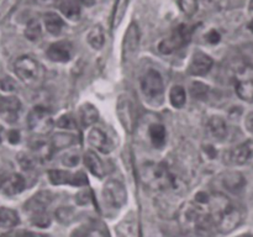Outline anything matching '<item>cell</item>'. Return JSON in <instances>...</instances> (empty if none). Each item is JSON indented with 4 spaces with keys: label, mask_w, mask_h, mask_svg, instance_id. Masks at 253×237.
<instances>
[{
    "label": "cell",
    "mask_w": 253,
    "mask_h": 237,
    "mask_svg": "<svg viewBox=\"0 0 253 237\" xmlns=\"http://www.w3.org/2000/svg\"><path fill=\"white\" fill-rule=\"evenodd\" d=\"M249 29H250V30H251V31L253 32V20H252V21H251V22H250V24H249Z\"/></svg>",
    "instance_id": "50"
},
{
    "label": "cell",
    "mask_w": 253,
    "mask_h": 237,
    "mask_svg": "<svg viewBox=\"0 0 253 237\" xmlns=\"http://www.w3.org/2000/svg\"><path fill=\"white\" fill-rule=\"evenodd\" d=\"M25 189V179L21 174H11L7 177L2 185V190L6 195H16L20 194Z\"/></svg>",
    "instance_id": "22"
},
{
    "label": "cell",
    "mask_w": 253,
    "mask_h": 237,
    "mask_svg": "<svg viewBox=\"0 0 253 237\" xmlns=\"http://www.w3.org/2000/svg\"><path fill=\"white\" fill-rule=\"evenodd\" d=\"M7 179V174L5 172H2V170H0V188H2V185H4L5 180Z\"/></svg>",
    "instance_id": "48"
},
{
    "label": "cell",
    "mask_w": 253,
    "mask_h": 237,
    "mask_svg": "<svg viewBox=\"0 0 253 237\" xmlns=\"http://www.w3.org/2000/svg\"><path fill=\"white\" fill-rule=\"evenodd\" d=\"M20 111H21V101L16 96L0 98V116L5 122H16L19 120Z\"/></svg>",
    "instance_id": "11"
},
{
    "label": "cell",
    "mask_w": 253,
    "mask_h": 237,
    "mask_svg": "<svg viewBox=\"0 0 253 237\" xmlns=\"http://www.w3.org/2000/svg\"><path fill=\"white\" fill-rule=\"evenodd\" d=\"M84 164L88 168L89 172L93 175H95L96 178H104L105 175V169H104V164L101 162L100 158L98 157L95 152L93 151H88V152L84 153Z\"/></svg>",
    "instance_id": "17"
},
{
    "label": "cell",
    "mask_w": 253,
    "mask_h": 237,
    "mask_svg": "<svg viewBox=\"0 0 253 237\" xmlns=\"http://www.w3.org/2000/svg\"><path fill=\"white\" fill-rule=\"evenodd\" d=\"M99 113L95 106L90 103H85L79 108V121L83 127H90L98 121Z\"/></svg>",
    "instance_id": "18"
},
{
    "label": "cell",
    "mask_w": 253,
    "mask_h": 237,
    "mask_svg": "<svg viewBox=\"0 0 253 237\" xmlns=\"http://www.w3.org/2000/svg\"><path fill=\"white\" fill-rule=\"evenodd\" d=\"M203 2L214 11H224L230 5V0H203Z\"/></svg>",
    "instance_id": "34"
},
{
    "label": "cell",
    "mask_w": 253,
    "mask_h": 237,
    "mask_svg": "<svg viewBox=\"0 0 253 237\" xmlns=\"http://www.w3.org/2000/svg\"><path fill=\"white\" fill-rule=\"evenodd\" d=\"M7 137H9L10 143H12V145H15V143H19V141H20V133H19V131L11 130V131H10V132H9V135H7Z\"/></svg>",
    "instance_id": "45"
},
{
    "label": "cell",
    "mask_w": 253,
    "mask_h": 237,
    "mask_svg": "<svg viewBox=\"0 0 253 237\" xmlns=\"http://www.w3.org/2000/svg\"><path fill=\"white\" fill-rule=\"evenodd\" d=\"M141 89L145 95L150 101L160 100L162 101L163 93H165V86H163V80L161 74L155 69H150L146 72L141 80Z\"/></svg>",
    "instance_id": "8"
},
{
    "label": "cell",
    "mask_w": 253,
    "mask_h": 237,
    "mask_svg": "<svg viewBox=\"0 0 253 237\" xmlns=\"http://www.w3.org/2000/svg\"><path fill=\"white\" fill-rule=\"evenodd\" d=\"M25 36L27 40L32 42H36L41 39L42 36V30L41 25L37 20H31L29 21V24L26 25V29H25Z\"/></svg>",
    "instance_id": "30"
},
{
    "label": "cell",
    "mask_w": 253,
    "mask_h": 237,
    "mask_svg": "<svg viewBox=\"0 0 253 237\" xmlns=\"http://www.w3.org/2000/svg\"><path fill=\"white\" fill-rule=\"evenodd\" d=\"M235 89L242 100L253 101V67L244 64L235 73Z\"/></svg>",
    "instance_id": "6"
},
{
    "label": "cell",
    "mask_w": 253,
    "mask_h": 237,
    "mask_svg": "<svg viewBox=\"0 0 253 237\" xmlns=\"http://www.w3.org/2000/svg\"><path fill=\"white\" fill-rule=\"evenodd\" d=\"M247 153V164H253V140L244 143Z\"/></svg>",
    "instance_id": "41"
},
{
    "label": "cell",
    "mask_w": 253,
    "mask_h": 237,
    "mask_svg": "<svg viewBox=\"0 0 253 237\" xmlns=\"http://www.w3.org/2000/svg\"><path fill=\"white\" fill-rule=\"evenodd\" d=\"M31 221L39 227H47L51 224V217L48 214H46V211L37 212V214L31 215Z\"/></svg>",
    "instance_id": "33"
},
{
    "label": "cell",
    "mask_w": 253,
    "mask_h": 237,
    "mask_svg": "<svg viewBox=\"0 0 253 237\" xmlns=\"http://www.w3.org/2000/svg\"><path fill=\"white\" fill-rule=\"evenodd\" d=\"M116 231L121 237H140V229L135 219H125L116 226Z\"/></svg>",
    "instance_id": "23"
},
{
    "label": "cell",
    "mask_w": 253,
    "mask_h": 237,
    "mask_svg": "<svg viewBox=\"0 0 253 237\" xmlns=\"http://www.w3.org/2000/svg\"><path fill=\"white\" fill-rule=\"evenodd\" d=\"M57 126L61 128H67V130H73L76 127V121L71 115H62L57 120Z\"/></svg>",
    "instance_id": "35"
},
{
    "label": "cell",
    "mask_w": 253,
    "mask_h": 237,
    "mask_svg": "<svg viewBox=\"0 0 253 237\" xmlns=\"http://www.w3.org/2000/svg\"><path fill=\"white\" fill-rule=\"evenodd\" d=\"M27 126L34 133L39 136H44L51 132L53 120L51 113L44 106H35L27 116Z\"/></svg>",
    "instance_id": "5"
},
{
    "label": "cell",
    "mask_w": 253,
    "mask_h": 237,
    "mask_svg": "<svg viewBox=\"0 0 253 237\" xmlns=\"http://www.w3.org/2000/svg\"><path fill=\"white\" fill-rule=\"evenodd\" d=\"M0 88H1V90L7 91V93H12V91L17 90V84L12 78L5 77V78L0 79Z\"/></svg>",
    "instance_id": "36"
},
{
    "label": "cell",
    "mask_w": 253,
    "mask_h": 237,
    "mask_svg": "<svg viewBox=\"0 0 253 237\" xmlns=\"http://www.w3.org/2000/svg\"><path fill=\"white\" fill-rule=\"evenodd\" d=\"M208 90H209V88H208L207 85H204V84H202V89H198L197 86H195L194 89H193V95L197 96V98H205V95H207Z\"/></svg>",
    "instance_id": "42"
},
{
    "label": "cell",
    "mask_w": 253,
    "mask_h": 237,
    "mask_svg": "<svg viewBox=\"0 0 253 237\" xmlns=\"http://www.w3.org/2000/svg\"><path fill=\"white\" fill-rule=\"evenodd\" d=\"M16 237H48V236L43 234H37V232L21 231L19 232V234H16Z\"/></svg>",
    "instance_id": "43"
},
{
    "label": "cell",
    "mask_w": 253,
    "mask_h": 237,
    "mask_svg": "<svg viewBox=\"0 0 253 237\" xmlns=\"http://www.w3.org/2000/svg\"><path fill=\"white\" fill-rule=\"evenodd\" d=\"M48 179L53 185H74V187H83L86 185V177L83 172L72 173L69 170L49 169Z\"/></svg>",
    "instance_id": "10"
},
{
    "label": "cell",
    "mask_w": 253,
    "mask_h": 237,
    "mask_svg": "<svg viewBox=\"0 0 253 237\" xmlns=\"http://www.w3.org/2000/svg\"><path fill=\"white\" fill-rule=\"evenodd\" d=\"M116 115L127 133H132L137 123L136 106L127 94H121L116 103Z\"/></svg>",
    "instance_id": "4"
},
{
    "label": "cell",
    "mask_w": 253,
    "mask_h": 237,
    "mask_svg": "<svg viewBox=\"0 0 253 237\" xmlns=\"http://www.w3.org/2000/svg\"><path fill=\"white\" fill-rule=\"evenodd\" d=\"M91 197L89 195V190H82L79 192V194L77 195V202L81 205H85L90 201Z\"/></svg>",
    "instance_id": "40"
},
{
    "label": "cell",
    "mask_w": 253,
    "mask_h": 237,
    "mask_svg": "<svg viewBox=\"0 0 253 237\" xmlns=\"http://www.w3.org/2000/svg\"><path fill=\"white\" fill-rule=\"evenodd\" d=\"M86 41L90 44L91 48L99 49L103 48L104 43H105V34H104V30L100 25H95L90 29V31L86 35Z\"/></svg>",
    "instance_id": "25"
},
{
    "label": "cell",
    "mask_w": 253,
    "mask_h": 237,
    "mask_svg": "<svg viewBox=\"0 0 253 237\" xmlns=\"http://www.w3.org/2000/svg\"><path fill=\"white\" fill-rule=\"evenodd\" d=\"M190 39H192V30L187 25H179L177 29L173 30L169 37L161 42L158 49L162 54H170L188 44Z\"/></svg>",
    "instance_id": "7"
},
{
    "label": "cell",
    "mask_w": 253,
    "mask_h": 237,
    "mask_svg": "<svg viewBox=\"0 0 253 237\" xmlns=\"http://www.w3.org/2000/svg\"><path fill=\"white\" fill-rule=\"evenodd\" d=\"M59 10L67 19L73 20V21L78 20L81 16V6L76 0H64L59 5Z\"/></svg>",
    "instance_id": "28"
},
{
    "label": "cell",
    "mask_w": 253,
    "mask_h": 237,
    "mask_svg": "<svg viewBox=\"0 0 253 237\" xmlns=\"http://www.w3.org/2000/svg\"><path fill=\"white\" fill-rule=\"evenodd\" d=\"M205 40H207L209 43L216 44V43H219L220 40H221V36H220V34L216 31V30H211V31H209L207 34V36H205Z\"/></svg>",
    "instance_id": "39"
},
{
    "label": "cell",
    "mask_w": 253,
    "mask_h": 237,
    "mask_svg": "<svg viewBox=\"0 0 253 237\" xmlns=\"http://www.w3.org/2000/svg\"><path fill=\"white\" fill-rule=\"evenodd\" d=\"M214 61L210 56H208L204 52H195L193 54V58L190 61L189 67H188V73L194 77H202L209 73L211 69Z\"/></svg>",
    "instance_id": "12"
},
{
    "label": "cell",
    "mask_w": 253,
    "mask_h": 237,
    "mask_svg": "<svg viewBox=\"0 0 253 237\" xmlns=\"http://www.w3.org/2000/svg\"><path fill=\"white\" fill-rule=\"evenodd\" d=\"M148 135H150L151 141H152V145L155 147L161 148L165 146L166 143V127L161 123H153L150 126V130H148Z\"/></svg>",
    "instance_id": "27"
},
{
    "label": "cell",
    "mask_w": 253,
    "mask_h": 237,
    "mask_svg": "<svg viewBox=\"0 0 253 237\" xmlns=\"http://www.w3.org/2000/svg\"><path fill=\"white\" fill-rule=\"evenodd\" d=\"M19 162L24 169H32V167H34V159L30 156H27L26 153H20Z\"/></svg>",
    "instance_id": "38"
},
{
    "label": "cell",
    "mask_w": 253,
    "mask_h": 237,
    "mask_svg": "<svg viewBox=\"0 0 253 237\" xmlns=\"http://www.w3.org/2000/svg\"><path fill=\"white\" fill-rule=\"evenodd\" d=\"M245 125H246L247 130H249L251 133H253V111L247 115L246 121H245Z\"/></svg>",
    "instance_id": "46"
},
{
    "label": "cell",
    "mask_w": 253,
    "mask_h": 237,
    "mask_svg": "<svg viewBox=\"0 0 253 237\" xmlns=\"http://www.w3.org/2000/svg\"><path fill=\"white\" fill-rule=\"evenodd\" d=\"M78 4H83L85 6H93L95 4V0H76Z\"/></svg>",
    "instance_id": "47"
},
{
    "label": "cell",
    "mask_w": 253,
    "mask_h": 237,
    "mask_svg": "<svg viewBox=\"0 0 253 237\" xmlns=\"http://www.w3.org/2000/svg\"><path fill=\"white\" fill-rule=\"evenodd\" d=\"M77 143V136L69 132H58L54 133L53 137L51 138L52 150H64V148H69Z\"/></svg>",
    "instance_id": "21"
},
{
    "label": "cell",
    "mask_w": 253,
    "mask_h": 237,
    "mask_svg": "<svg viewBox=\"0 0 253 237\" xmlns=\"http://www.w3.org/2000/svg\"><path fill=\"white\" fill-rule=\"evenodd\" d=\"M81 237H105L100 231L98 230H86L83 234L81 235Z\"/></svg>",
    "instance_id": "44"
},
{
    "label": "cell",
    "mask_w": 253,
    "mask_h": 237,
    "mask_svg": "<svg viewBox=\"0 0 253 237\" xmlns=\"http://www.w3.org/2000/svg\"><path fill=\"white\" fill-rule=\"evenodd\" d=\"M44 26H46L47 31L53 36H57L62 32L64 27V21L59 15L54 14V12H47L43 16Z\"/></svg>",
    "instance_id": "24"
},
{
    "label": "cell",
    "mask_w": 253,
    "mask_h": 237,
    "mask_svg": "<svg viewBox=\"0 0 253 237\" xmlns=\"http://www.w3.org/2000/svg\"><path fill=\"white\" fill-rule=\"evenodd\" d=\"M250 9L253 10V0H251V2H250Z\"/></svg>",
    "instance_id": "51"
},
{
    "label": "cell",
    "mask_w": 253,
    "mask_h": 237,
    "mask_svg": "<svg viewBox=\"0 0 253 237\" xmlns=\"http://www.w3.org/2000/svg\"><path fill=\"white\" fill-rule=\"evenodd\" d=\"M52 199L53 198H52V194L49 192H46V190L39 192L31 199L25 202V210L31 215L37 214V212H43L46 207L51 204Z\"/></svg>",
    "instance_id": "16"
},
{
    "label": "cell",
    "mask_w": 253,
    "mask_h": 237,
    "mask_svg": "<svg viewBox=\"0 0 253 237\" xmlns=\"http://www.w3.org/2000/svg\"><path fill=\"white\" fill-rule=\"evenodd\" d=\"M56 217L61 224L69 225L76 219V212L69 206H61L56 210Z\"/></svg>",
    "instance_id": "31"
},
{
    "label": "cell",
    "mask_w": 253,
    "mask_h": 237,
    "mask_svg": "<svg viewBox=\"0 0 253 237\" xmlns=\"http://www.w3.org/2000/svg\"><path fill=\"white\" fill-rule=\"evenodd\" d=\"M169 100L173 108L182 109L187 101V94L185 89L180 85H174L169 91Z\"/></svg>",
    "instance_id": "29"
},
{
    "label": "cell",
    "mask_w": 253,
    "mask_h": 237,
    "mask_svg": "<svg viewBox=\"0 0 253 237\" xmlns=\"http://www.w3.org/2000/svg\"><path fill=\"white\" fill-rule=\"evenodd\" d=\"M208 130L211 133L212 137H215L219 141L226 138L227 132H229L226 122L220 116H212V118H209V121H208Z\"/></svg>",
    "instance_id": "19"
},
{
    "label": "cell",
    "mask_w": 253,
    "mask_h": 237,
    "mask_svg": "<svg viewBox=\"0 0 253 237\" xmlns=\"http://www.w3.org/2000/svg\"><path fill=\"white\" fill-rule=\"evenodd\" d=\"M16 76L29 86H39L43 81L44 68L30 56H21L14 64Z\"/></svg>",
    "instance_id": "3"
},
{
    "label": "cell",
    "mask_w": 253,
    "mask_h": 237,
    "mask_svg": "<svg viewBox=\"0 0 253 237\" xmlns=\"http://www.w3.org/2000/svg\"><path fill=\"white\" fill-rule=\"evenodd\" d=\"M62 163H63V165H66V167H76L79 163L78 153L69 152L67 153V155H64L63 158H62Z\"/></svg>",
    "instance_id": "37"
},
{
    "label": "cell",
    "mask_w": 253,
    "mask_h": 237,
    "mask_svg": "<svg viewBox=\"0 0 253 237\" xmlns=\"http://www.w3.org/2000/svg\"><path fill=\"white\" fill-rule=\"evenodd\" d=\"M141 178L146 185L156 190H165L177 184L175 177L162 162L146 163L141 169Z\"/></svg>",
    "instance_id": "2"
},
{
    "label": "cell",
    "mask_w": 253,
    "mask_h": 237,
    "mask_svg": "<svg viewBox=\"0 0 253 237\" xmlns=\"http://www.w3.org/2000/svg\"><path fill=\"white\" fill-rule=\"evenodd\" d=\"M222 184L230 192H240L246 184L245 177L239 172H227L222 177Z\"/></svg>",
    "instance_id": "20"
},
{
    "label": "cell",
    "mask_w": 253,
    "mask_h": 237,
    "mask_svg": "<svg viewBox=\"0 0 253 237\" xmlns=\"http://www.w3.org/2000/svg\"><path fill=\"white\" fill-rule=\"evenodd\" d=\"M73 54V46L68 41H58L52 43L47 49V57L52 62L66 63L72 58Z\"/></svg>",
    "instance_id": "14"
},
{
    "label": "cell",
    "mask_w": 253,
    "mask_h": 237,
    "mask_svg": "<svg viewBox=\"0 0 253 237\" xmlns=\"http://www.w3.org/2000/svg\"><path fill=\"white\" fill-rule=\"evenodd\" d=\"M89 145L93 148H95L98 152L108 155L113 151V143H111L110 138L108 137L105 132L101 128L93 127L89 130L88 136H86Z\"/></svg>",
    "instance_id": "13"
},
{
    "label": "cell",
    "mask_w": 253,
    "mask_h": 237,
    "mask_svg": "<svg viewBox=\"0 0 253 237\" xmlns=\"http://www.w3.org/2000/svg\"><path fill=\"white\" fill-rule=\"evenodd\" d=\"M178 5L183 14H185L187 16H193L197 12L198 0H178Z\"/></svg>",
    "instance_id": "32"
},
{
    "label": "cell",
    "mask_w": 253,
    "mask_h": 237,
    "mask_svg": "<svg viewBox=\"0 0 253 237\" xmlns=\"http://www.w3.org/2000/svg\"><path fill=\"white\" fill-rule=\"evenodd\" d=\"M103 198L104 201L109 206L114 209H120L126 204V200H127V192H126L125 185L118 179L106 180L103 187Z\"/></svg>",
    "instance_id": "9"
},
{
    "label": "cell",
    "mask_w": 253,
    "mask_h": 237,
    "mask_svg": "<svg viewBox=\"0 0 253 237\" xmlns=\"http://www.w3.org/2000/svg\"><path fill=\"white\" fill-rule=\"evenodd\" d=\"M209 211L212 225L222 234H229L236 229L242 216L239 207L235 206L225 195L215 194L209 197Z\"/></svg>",
    "instance_id": "1"
},
{
    "label": "cell",
    "mask_w": 253,
    "mask_h": 237,
    "mask_svg": "<svg viewBox=\"0 0 253 237\" xmlns=\"http://www.w3.org/2000/svg\"><path fill=\"white\" fill-rule=\"evenodd\" d=\"M138 46H140V31L136 24H131L128 26L127 31L125 34V39H124L123 43V54L124 59H130L133 57L137 52Z\"/></svg>",
    "instance_id": "15"
},
{
    "label": "cell",
    "mask_w": 253,
    "mask_h": 237,
    "mask_svg": "<svg viewBox=\"0 0 253 237\" xmlns=\"http://www.w3.org/2000/svg\"><path fill=\"white\" fill-rule=\"evenodd\" d=\"M237 237H253V235H250V234H245V235H240V236Z\"/></svg>",
    "instance_id": "49"
},
{
    "label": "cell",
    "mask_w": 253,
    "mask_h": 237,
    "mask_svg": "<svg viewBox=\"0 0 253 237\" xmlns=\"http://www.w3.org/2000/svg\"><path fill=\"white\" fill-rule=\"evenodd\" d=\"M19 224V215L9 207H0V229H12Z\"/></svg>",
    "instance_id": "26"
}]
</instances>
